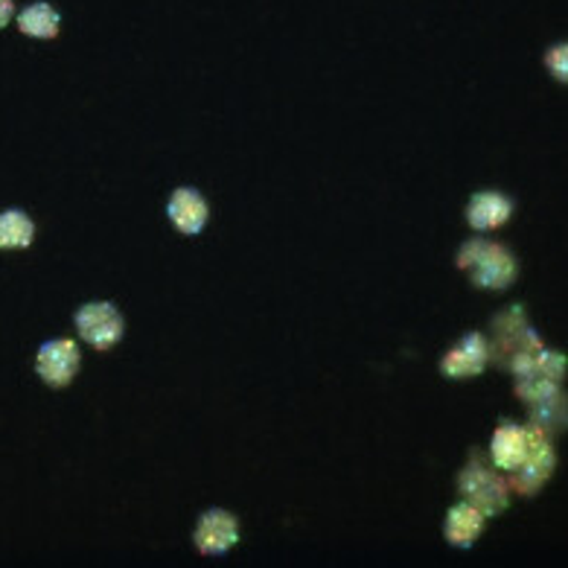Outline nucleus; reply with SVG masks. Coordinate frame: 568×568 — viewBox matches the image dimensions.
<instances>
[{"mask_svg":"<svg viewBox=\"0 0 568 568\" xmlns=\"http://www.w3.org/2000/svg\"><path fill=\"white\" fill-rule=\"evenodd\" d=\"M539 347H542V338L537 335V329L530 327V321L525 318L519 306H510L493 321L490 358H496L501 365H516L519 358L537 353Z\"/></svg>","mask_w":568,"mask_h":568,"instance_id":"nucleus-1","label":"nucleus"},{"mask_svg":"<svg viewBox=\"0 0 568 568\" xmlns=\"http://www.w3.org/2000/svg\"><path fill=\"white\" fill-rule=\"evenodd\" d=\"M528 455L521 458L516 469H510V481L507 487L519 496H537L542 490V484L554 475L557 467V452H554L551 435H545L542 428L530 426L528 423Z\"/></svg>","mask_w":568,"mask_h":568,"instance_id":"nucleus-2","label":"nucleus"},{"mask_svg":"<svg viewBox=\"0 0 568 568\" xmlns=\"http://www.w3.org/2000/svg\"><path fill=\"white\" fill-rule=\"evenodd\" d=\"M458 487L464 501L478 507L484 516H498L510 505V487H507L505 478L478 460H469L467 467L460 469Z\"/></svg>","mask_w":568,"mask_h":568,"instance_id":"nucleus-3","label":"nucleus"},{"mask_svg":"<svg viewBox=\"0 0 568 568\" xmlns=\"http://www.w3.org/2000/svg\"><path fill=\"white\" fill-rule=\"evenodd\" d=\"M73 321H77L79 338L91 344L94 351H111L125 333L123 315L109 301H91V304L79 306Z\"/></svg>","mask_w":568,"mask_h":568,"instance_id":"nucleus-4","label":"nucleus"},{"mask_svg":"<svg viewBox=\"0 0 568 568\" xmlns=\"http://www.w3.org/2000/svg\"><path fill=\"white\" fill-rule=\"evenodd\" d=\"M79 365H82V356H79L77 342H71V338L44 342L39 347V358H36V371L50 388H68L77 379Z\"/></svg>","mask_w":568,"mask_h":568,"instance_id":"nucleus-5","label":"nucleus"},{"mask_svg":"<svg viewBox=\"0 0 568 568\" xmlns=\"http://www.w3.org/2000/svg\"><path fill=\"white\" fill-rule=\"evenodd\" d=\"M490 342L481 333H467L444 358H440V374L449 379H473L484 374L490 365Z\"/></svg>","mask_w":568,"mask_h":568,"instance_id":"nucleus-6","label":"nucleus"},{"mask_svg":"<svg viewBox=\"0 0 568 568\" xmlns=\"http://www.w3.org/2000/svg\"><path fill=\"white\" fill-rule=\"evenodd\" d=\"M195 548L207 557L227 554L240 542V521L234 514H227L222 507L204 510L199 525H195Z\"/></svg>","mask_w":568,"mask_h":568,"instance_id":"nucleus-7","label":"nucleus"},{"mask_svg":"<svg viewBox=\"0 0 568 568\" xmlns=\"http://www.w3.org/2000/svg\"><path fill=\"white\" fill-rule=\"evenodd\" d=\"M469 272H473V283L481 288H507L510 283L516 281V272H519V265H516V257L505 245H498V242H484L481 254L469 265Z\"/></svg>","mask_w":568,"mask_h":568,"instance_id":"nucleus-8","label":"nucleus"},{"mask_svg":"<svg viewBox=\"0 0 568 568\" xmlns=\"http://www.w3.org/2000/svg\"><path fill=\"white\" fill-rule=\"evenodd\" d=\"M166 216L181 234L195 236L202 234L204 225L211 222V204L204 202V195L193 187H179L166 202Z\"/></svg>","mask_w":568,"mask_h":568,"instance_id":"nucleus-9","label":"nucleus"},{"mask_svg":"<svg viewBox=\"0 0 568 568\" xmlns=\"http://www.w3.org/2000/svg\"><path fill=\"white\" fill-rule=\"evenodd\" d=\"M514 216V202L505 193L487 190V193H475L473 202L467 204V222L475 231H496Z\"/></svg>","mask_w":568,"mask_h":568,"instance_id":"nucleus-10","label":"nucleus"},{"mask_svg":"<svg viewBox=\"0 0 568 568\" xmlns=\"http://www.w3.org/2000/svg\"><path fill=\"white\" fill-rule=\"evenodd\" d=\"M528 426H516V423H501L496 428V435H493V444H490V455H493V464L498 469H516L521 464V458L528 455Z\"/></svg>","mask_w":568,"mask_h":568,"instance_id":"nucleus-11","label":"nucleus"},{"mask_svg":"<svg viewBox=\"0 0 568 568\" xmlns=\"http://www.w3.org/2000/svg\"><path fill=\"white\" fill-rule=\"evenodd\" d=\"M484 519H487V516H484L478 507H473L469 501H460V505H455L449 514H446L444 537L449 539L455 548H469V545H475L478 537H481Z\"/></svg>","mask_w":568,"mask_h":568,"instance_id":"nucleus-12","label":"nucleus"},{"mask_svg":"<svg viewBox=\"0 0 568 568\" xmlns=\"http://www.w3.org/2000/svg\"><path fill=\"white\" fill-rule=\"evenodd\" d=\"M18 30L30 39H55L62 30V16L50 7L48 0H36V3L24 7V12H18Z\"/></svg>","mask_w":568,"mask_h":568,"instance_id":"nucleus-13","label":"nucleus"},{"mask_svg":"<svg viewBox=\"0 0 568 568\" xmlns=\"http://www.w3.org/2000/svg\"><path fill=\"white\" fill-rule=\"evenodd\" d=\"M566 394L560 388L548 390L537 403H530V426L542 428L545 435H557L566 428Z\"/></svg>","mask_w":568,"mask_h":568,"instance_id":"nucleus-14","label":"nucleus"},{"mask_svg":"<svg viewBox=\"0 0 568 568\" xmlns=\"http://www.w3.org/2000/svg\"><path fill=\"white\" fill-rule=\"evenodd\" d=\"M36 240V222L18 207L0 213V248L3 251H21L30 248Z\"/></svg>","mask_w":568,"mask_h":568,"instance_id":"nucleus-15","label":"nucleus"},{"mask_svg":"<svg viewBox=\"0 0 568 568\" xmlns=\"http://www.w3.org/2000/svg\"><path fill=\"white\" fill-rule=\"evenodd\" d=\"M534 365H537L539 374L548 382H554V385H560V382L566 379V356H562V353L539 347V351L534 353Z\"/></svg>","mask_w":568,"mask_h":568,"instance_id":"nucleus-16","label":"nucleus"},{"mask_svg":"<svg viewBox=\"0 0 568 568\" xmlns=\"http://www.w3.org/2000/svg\"><path fill=\"white\" fill-rule=\"evenodd\" d=\"M545 64H548V71H551L554 79L566 82L568 79V48L566 44H554V48L545 53Z\"/></svg>","mask_w":568,"mask_h":568,"instance_id":"nucleus-17","label":"nucleus"},{"mask_svg":"<svg viewBox=\"0 0 568 568\" xmlns=\"http://www.w3.org/2000/svg\"><path fill=\"white\" fill-rule=\"evenodd\" d=\"M16 16V0H0V30L12 21Z\"/></svg>","mask_w":568,"mask_h":568,"instance_id":"nucleus-18","label":"nucleus"}]
</instances>
